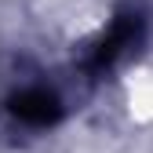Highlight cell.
Masks as SVG:
<instances>
[{"instance_id":"obj_1","label":"cell","mask_w":153,"mask_h":153,"mask_svg":"<svg viewBox=\"0 0 153 153\" xmlns=\"http://www.w3.org/2000/svg\"><path fill=\"white\" fill-rule=\"evenodd\" d=\"M7 109L15 113L18 120H26V124H51V120H59V113H62V106H59V99H55L51 91H44V88H26V91H18L15 99L7 102Z\"/></svg>"},{"instance_id":"obj_2","label":"cell","mask_w":153,"mask_h":153,"mask_svg":"<svg viewBox=\"0 0 153 153\" xmlns=\"http://www.w3.org/2000/svg\"><path fill=\"white\" fill-rule=\"evenodd\" d=\"M135 36H139V18L135 15H120L117 22H113V29L102 36V44L95 48V59H91V66L95 69H102V66H109L117 55L128 48V44H135Z\"/></svg>"}]
</instances>
